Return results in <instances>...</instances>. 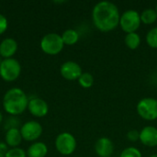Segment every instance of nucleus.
<instances>
[{"label":"nucleus","mask_w":157,"mask_h":157,"mask_svg":"<svg viewBox=\"0 0 157 157\" xmlns=\"http://www.w3.org/2000/svg\"><path fill=\"white\" fill-rule=\"evenodd\" d=\"M40 47L45 54L57 55L63 51L64 43L61 35L57 33H48L41 38Z\"/></svg>","instance_id":"nucleus-3"},{"label":"nucleus","mask_w":157,"mask_h":157,"mask_svg":"<svg viewBox=\"0 0 157 157\" xmlns=\"http://www.w3.org/2000/svg\"><path fill=\"white\" fill-rule=\"evenodd\" d=\"M61 36H62L64 45H68V46H72V45L75 44L79 40L78 32L73 29H66L65 31H63V33Z\"/></svg>","instance_id":"nucleus-16"},{"label":"nucleus","mask_w":157,"mask_h":157,"mask_svg":"<svg viewBox=\"0 0 157 157\" xmlns=\"http://www.w3.org/2000/svg\"><path fill=\"white\" fill-rule=\"evenodd\" d=\"M8 28V21L7 18L0 13V35L4 34Z\"/></svg>","instance_id":"nucleus-24"},{"label":"nucleus","mask_w":157,"mask_h":157,"mask_svg":"<svg viewBox=\"0 0 157 157\" xmlns=\"http://www.w3.org/2000/svg\"><path fill=\"white\" fill-rule=\"evenodd\" d=\"M140 17H141L142 23L146 24V25L153 24L157 20L156 11L155 9H153V8H147L144 10L142 14H140Z\"/></svg>","instance_id":"nucleus-18"},{"label":"nucleus","mask_w":157,"mask_h":157,"mask_svg":"<svg viewBox=\"0 0 157 157\" xmlns=\"http://www.w3.org/2000/svg\"><path fill=\"white\" fill-rule=\"evenodd\" d=\"M141 17L140 14L132 9L127 10L121 15L120 18V26L121 29L128 33L136 32V30L141 26Z\"/></svg>","instance_id":"nucleus-5"},{"label":"nucleus","mask_w":157,"mask_h":157,"mask_svg":"<svg viewBox=\"0 0 157 157\" xmlns=\"http://www.w3.org/2000/svg\"><path fill=\"white\" fill-rule=\"evenodd\" d=\"M156 70H157V66H156Z\"/></svg>","instance_id":"nucleus-31"},{"label":"nucleus","mask_w":157,"mask_h":157,"mask_svg":"<svg viewBox=\"0 0 157 157\" xmlns=\"http://www.w3.org/2000/svg\"><path fill=\"white\" fill-rule=\"evenodd\" d=\"M124 42L126 46L131 49V50H135L137 49L140 44H141V37L138 33L132 32V33H128L125 36Z\"/></svg>","instance_id":"nucleus-17"},{"label":"nucleus","mask_w":157,"mask_h":157,"mask_svg":"<svg viewBox=\"0 0 157 157\" xmlns=\"http://www.w3.org/2000/svg\"><path fill=\"white\" fill-rule=\"evenodd\" d=\"M28 110L36 118H43L49 112V105L44 99L33 97L29 100Z\"/></svg>","instance_id":"nucleus-10"},{"label":"nucleus","mask_w":157,"mask_h":157,"mask_svg":"<svg viewBox=\"0 0 157 157\" xmlns=\"http://www.w3.org/2000/svg\"><path fill=\"white\" fill-rule=\"evenodd\" d=\"M48 154V147L42 142L33 143L27 150L28 157H45Z\"/></svg>","instance_id":"nucleus-15"},{"label":"nucleus","mask_w":157,"mask_h":157,"mask_svg":"<svg viewBox=\"0 0 157 157\" xmlns=\"http://www.w3.org/2000/svg\"><path fill=\"white\" fill-rule=\"evenodd\" d=\"M95 151L99 157H110L114 151L113 143L107 137L99 138L96 142Z\"/></svg>","instance_id":"nucleus-12"},{"label":"nucleus","mask_w":157,"mask_h":157,"mask_svg":"<svg viewBox=\"0 0 157 157\" xmlns=\"http://www.w3.org/2000/svg\"><path fill=\"white\" fill-rule=\"evenodd\" d=\"M22 139L26 142H36L42 134L43 128L39 121H29L23 123L20 127Z\"/></svg>","instance_id":"nucleus-8"},{"label":"nucleus","mask_w":157,"mask_h":157,"mask_svg":"<svg viewBox=\"0 0 157 157\" xmlns=\"http://www.w3.org/2000/svg\"><path fill=\"white\" fill-rule=\"evenodd\" d=\"M2 121H3V114H2L1 111H0V124L2 123Z\"/></svg>","instance_id":"nucleus-27"},{"label":"nucleus","mask_w":157,"mask_h":157,"mask_svg":"<svg viewBox=\"0 0 157 157\" xmlns=\"http://www.w3.org/2000/svg\"><path fill=\"white\" fill-rule=\"evenodd\" d=\"M151 157H157V155H153Z\"/></svg>","instance_id":"nucleus-29"},{"label":"nucleus","mask_w":157,"mask_h":157,"mask_svg":"<svg viewBox=\"0 0 157 157\" xmlns=\"http://www.w3.org/2000/svg\"><path fill=\"white\" fill-rule=\"evenodd\" d=\"M3 60H4V59H3V58H2V57L0 56V64L2 63V62H3Z\"/></svg>","instance_id":"nucleus-28"},{"label":"nucleus","mask_w":157,"mask_h":157,"mask_svg":"<svg viewBox=\"0 0 157 157\" xmlns=\"http://www.w3.org/2000/svg\"><path fill=\"white\" fill-rule=\"evenodd\" d=\"M155 11H156V13H157V5H156V6H155Z\"/></svg>","instance_id":"nucleus-30"},{"label":"nucleus","mask_w":157,"mask_h":157,"mask_svg":"<svg viewBox=\"0 0 157 157\" xmlns=\"http://www.w3.org/2000/svg\"><path fill=\"white\" fill-rule=\"evenodd\" d=\"M17 42L13 38H6L0 42V56L3 59L13 58L17 51Z\"/></svg>","instance_id":"nucleus-13"},{"label":"nucleus","mask_w":157,"mask_h":157,"mask_svg":"<svg viewBox=\"0 0 157 157\" xmlns=\"http://www.w3.org/2000/svg\"><path fill=\"white\" fill-rule=\"evenodd\" d=\"M140 142L148 147L157 146V128L146 126L140 132Z\"/></svg>","instance_id":"nucleus-11"},{"label":"nucleus","mask_w":157,"mask_h":157,"mask_svg":"<svg viewBox=\"0 0 157 157\" xmlns=\"http://www.w3.org/2000/svg\"><path fill=\"white\" fill-rule=\"evenodd\" d=\"M147 44L154 49H157V27L150 29L146 35Z\"/></svg>","instance_id":"nucleus-20"},{"label":"nucleus","mask_w":157,"mask_h":157,"mask_svg":"<svg viewBox=\"0 0 157 157\" xmlns=\"http://www.w3.org/2000/svg\"><path fill=\"white\" fill-rule=\"evenodd\" d=\"M60 74L65 80L75 81L78 80V78L83 74V71L81 66L77 63L73 61H67L61 65Z\"/></svg>","instance_id":"nucleus-9"},{"label":"nucleus","mask_w":157,"mask_h":157,"mask_svg":"<svg viewBox=\"0 0 157 157\" xmlns=\"http://www.w3.org/2000/svg\"><path fill=\"white\" fill-rule=\"evenodd\" d=\"M55 148L63 155H70L76 149V140L70 132H62L55 139Z\"/></svg>","instance_id":"nucleus-6"},{"label":"nucleus","mask_w":157,"mask_h":157,"mask_svg":"<svg viewBox=\"0 0 157 157\" xmlns=\"http://www.w3.org/2000/svg\"><path fill=\"white\" fill-rule=\"evenodd\" d=\"M137 112L141 118L145 121H155L157 119V99L145 98L141 99L137 104Z\"/></svg>","instance_id":"nucleus-7"},{"label":"nucleus","mask_w":157,"mask_h":157,"mask_svg":"<svg viewBox=\"0 0 157 157\" xmlns=\"http://www.w3.org/2000/svg\"><path fill=\"white\" fill-rule=\"evenodd\" d=\"M127 138L131 142H137L138 140H140V132H138L136 130H132L128 132Z\"/></svg>","instance_id":"nucleus-25"},{"label":"nucleus","mask_w":157,"mask_h":157,"mask_svg":"<svg viewBox=\"0 0 157 157\" xmlns=\"http://www.w3.org/2000/svg\"><path fill=\"white\" fill-rule=\"evenodd\" d=\"M94 25L103 32L114 30L120 25V11L118 6L109 1L98 3L92 11Z\"/></svg>","instance_id":"nucleus-1"},{"label":"nucleus","mask_w":157,"mask_h":157,"mask_svg":"<svg viewBox=\"0 0 157 157\" xmlns=\"http://www.w3.org/2000/svg\"><path fill=\"white\" fill-rule=\"evenodd\" d=\"M8 150H9V147L7 146V144L4 142H0V157L6 156Z\"/></svg>","instance_id":"nucleus-26"},{"label":"nucleus","mask_w":157,"mask_h":157,"mask_svg":"<svg viewBox=\"0 0 157 157\" xmlns=\"http://www.w3.org/2000/svg\"><path fill=\"white\" fill-rule=\"evenodd\" d=\"M21 74V64L14 58L4 59L0 64V77L6 82H14Z\"/></svg>","instance_id":"nucleus-4"},{"label":"nucleus","mask_w":157,"mask_h":157,"mask_svg":"<svg viewBox=\"0 0 157 157\" xmlns=\"http://www.w3.org/2000/svg\"><path fill=\"white\" fill-rule=\"evenodd\" d=\"M17 125H18V120H17L15 116L9 117V119H8V120L6 121V123H5V127H6L7 130L14 129V128H17Z\"/></svg>","instance_id":"nucleus-23"},{"label":"nucleus","mask_w":157,"mask_h":157,"mask_svg":"<svg viewBox=\"0 0 157 157\" xmlns=\"http://www.w3.org/2000/svg\"><path fill=\"white\" fill-rule=\"evenodd\" d=\"M78 83L84 88H90L94 84V77L90 73H83L78 78Z\"/></svg>","instance_id":"nucleus-19"},{"label":"nucleus","mask_w":157,"mask_h":157,"mask_svg":"<svg viewBox=\"0 0 157 157\" xmlns=\"http://www.w3.org/2000/svg\"><path fill=\"white\" fill-rule=\"evenodd\" d=\"M120 157H143V155L137 148L128 147L122 151Z\"/></svg>","instance_id":"nucleus-21"},{"label":"nucleus","mask_w":157,"mask_h":157,"mask_svg":"<svg viewBox=\"0 0 157 157\" xmlns=\"http://www.w3.org/2000/svg\"><path fill=\"white\" fill-rule=\"evenodd\" d=\"M29 98L18 87L7 90L3 98V109L10 116H18L28 109Z\"/></svg>","instance_id":"nucleus-2"},{"label":"nucleus","mask_w":157,"mask_h":157,"mask_svg":"<svg viewBox=\"0 0 157 157\" xmlns=\"http://www.w3.org/2000/svg\"><path fill=\"white\" fill-rule=\"evenodd\" d=\"M5 157H28L27 152H25L23 149L19 147L16 148H9L8 152L6 153Z\"/></svg>","instance_id":"nucleus-22"},{"label":"nucleus","mask_w":157,"mask_h":157,"mask_svg":"<svg viewBox=\"0 0 157 157\" xmlns=\"http://www.w3.org/2000/svg\"><path fill=\"white\" fill-rule=\"evenodd\" d=\"M22 136L20 133V130L18 128H14L7 130L5 134V143L7 144L9 148L18 147L22 142Z\"/></svg>","instance_id":"nucleus-14"}]
</instances>
